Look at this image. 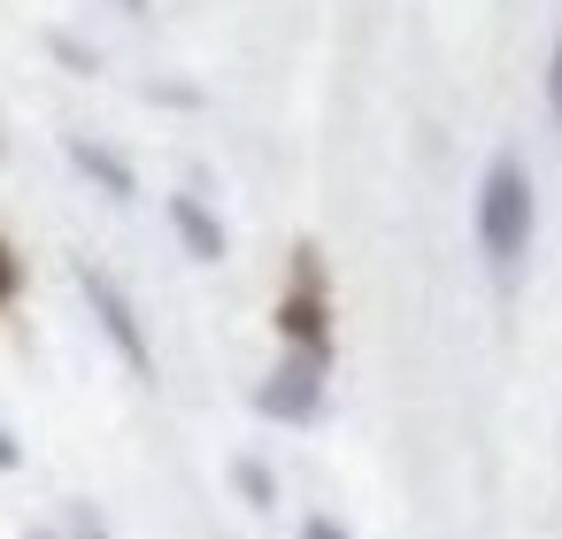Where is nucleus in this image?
I'll return each mask as SVG.
<instances>
[{"instance_id": "obj_1", "label": "nucleus", "mask_w": 562, "mask_h": 539, "mask_svg": "<svg viewBox=\"0 0 562 539\" xmlns=\"http://www.w3.org/2000/svg\"><path fill=\"white\" fill-rule=\"evenodd\" d=\"M531 232H539L531 170H524L516 155H493L485 178H477V247H485V262L508 278V270L531 255Z\"/></svg>"}, {"instance_id": "obj_2", "label": "nucleus", "mask_w": 562, "mask_h": 539, "mask_svg": "<svg viewBox=\"0 0 562 539\" xmlns=\"http://www.w3.org/2000/svg\"><path fill=\"white\" fill-rule=\"evenodd\" d=\"M78 285H86V301H93V316H101L109 347L132 362V378H139V385H155V347H147V332H139V308L124 301V285H116L109 270H93V262H78Z\"/></svg>"}, {"instance_id": "obj_3", "label": "nucleus", "mask_w": 562, "mask_h": 539, "mask_svg": "<svg viewBox=\"0 0 562 539\" xmlns=\"http://www.w3.org/2000/svg\"><path fill=\"white\" fill-rule=\"evenodd\" d=\"M255 408H262V416H278V424H308V416L324 408V355L293 347V355L270 370V385L255 393Z\"/></svg>"}, {"instance_id": "obj_4", "label": "nucleus", "mask_w": 562, "mask_h": 539, "mask_svg": "<svg viewBox=\"0 0 562 539\" xmlns=\"http://www.w3.org/2000/svg\"><path fill=\"white\" fill-rule=\"evenodd\" d=\"M278 332L308 355H324V270H316V247H301V278L293 293L278 301Z\"/></svg>"}, {"instance_id": "obj_5", "label": "nucleus", "mask_w": 562, "mask_h": 539, "mask_svg": "<svg viewBox=\"0 0 562 539\" xmlns=\"http://www.w3.org/2000/svg\"><path fill=\"white\" fill-rule=\"evenodd\" d=\"M170 224H178V239H186L193 262H224V224L209 216L201 193H170Z\"/></svg>"}, {"instance_id": "obj_6", "label": "nucleus", "mask_w": 562, "mask_h": 539, "mask_svg": "<svg viewBox=\"0 0 562 539\" xmlns=\"http://www.w3.org/2000/svg\"><path fill=\"white\" fill-rule=\"evenodd\" d=\"M70 162H78V170H93V178H101V186H109L116 201L132 193V170H124V162H116L109 147H93V139H70Z\"/></svg>"}, {"instance_id": "obj_7", "label": "nucleus", "mask_w": 562, "mask_h": 539, "mask_svg": "<svg viewBox=\"0 0 562 539\" xmlns=\"http://www.w3.org/2000/svg\"><path fill=\"white\" fill-rule=\"evenodd\" d=\"M232 485H239L255 508H270V501H278V478H270L262 462H232Z\"/></svg>"}, {"instance_id": "obj_8", "label": "nucleus", "mask_w": 562, "mask_h": 539, "mask_svg": "<svg viewBox=\"0 0 562 539\" xmlns=\"http://www.w3.org/2000/svg\"><path fill=\"white\" fill-rule=\"evenodd\" d=\"M547 109H554V124H562V40H554V63H547Z\"/></svg>"}, {"instance_id": "obj_9", "label": "nucleus", "mask_w": 562, "mask_h": 539, "mask_svg": "<svg viewBox=\"0 0 562 539\" xmlns=\"http://www.w3.org/2000/svg\"><path fill=\"white\" fill-rule=\"evenodd\" d=\"M301 539H347V524H339V516H308Z\"/></svg>"}, {"instance_id": "obj_10", "label": "nucleus", "mask_w": 562, "mask_h": 539, "mask_svg": "<svg viewBox=\"0 0 562 539\" xmlns=\"http://www.w3.org/2000/svg\"><path fill=\"white\" fill-rule=\"evenodd\" d=\"M16 293V262H9V247H0V301Z\"/></svg>"}, {"instance_id": "obj_11", "label": "nucleus", "mask_w": 562, "mask_h": 539, "mask_svg": "<svg viewBox=\"0 0 562 539\" xmlns=\"http://www.w3.org/2000/svg\"><path fill=\"white\" fill-rule=\"evenodd\" d=\"M16 462H24V454H16V439H9V431H0V470H16Z\"/></svg>"}, {"instance_id": "obj_12", "label": "nucleus", "mask_w": 562, "mask_h": 539, "mask_svg": "<svg viewBox=\"0 0 562 539\" xmlns=\"http://www.w3.org/2000/svg\"><path fill=\"white\" fill-rule=\"evenodd\" d=\"M124 9H132V16H139V9H147V0H124Z\"/></svg>"}, {"instance_id": "obj_13", "label": "nucleus", "mask_w": 562, "mask_h": 539, "mask_svg": "<svg viewBox=\"0 0 562 539\" xmlns=\"http://www.w3.org/2000/svg\"><path fill=\"white\" fill-rule=\"evenodd\" d=\"M32 539H55V531H32Z\"/></svg>"}]
</instances>
